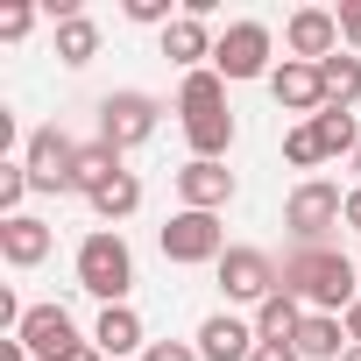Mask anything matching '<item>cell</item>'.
<instances>
[{
  "mask_svg": "<svg viewBox=\"0 0 361 361\" xmlns=\"http://www.w3.org/2000/svg\"><path fill=\"white\" fill-rule=\"evenodd\" d=\"M283 290H290L298 305L340 319V312L361 298V262H347L340 248H298V255L283 262Z\"/></svg>",
  "mask_w": 361,
  "mask_h": 361,
  "instance_id": "cell-1",
  "label": "cell"
},
{
  "mask_svg": "<svg viewBox=\"0 0 361 361\" xmlns=\"http://www.w3.org/2000/svg\"><path fill=\"white\" fill-rule=\"evenodd\" d=\"M78 290H92L99 305H128V290H135V255H128V241H121L114 227H99V234L78 241Z\"/></svg>",
  "mask_w": 361,
  "mask_h": 361,
  "instance_id": "cell-2",
  "label": "cell"
},
{
  "mask_svg": "<svg viewBox=\"0 0 361 361\" xmlns=\"http://www.w3.org/2000/svg\"><path fill=\"white\" fill-rule=\"evenodd\" d=\"M283 227L298 234V248H326V234L347 227V192L326 185V177H305L290 192V206H283Z\"/></svg>",
  "mask_w": 361,
  "mask_h": 361,
  "instance_id": "cell-3",
  "label": "cell"
},
{
  "mask_svg": "<svg viewBox=\"0 0 361 361\" xmlns=\"http://www.w3.org/2000/svg\"><path fill=\"white\" fill-rule=\"evenodd\" d=\"M156 248L177 269H199V262H220L227 255V227H220V213H170L163 234H156Z\"/></svg>",
  "mask_w": 361,
  "mask_h": 361,
  "instance_id": "cell-4",
  "label": "cell"
},
{
  "mask_svg": "<svg viewBox=\"0 0 361 361\" xmlns=\"http://www.w3.org/2000/svg\"><path fill=\"white\" fill-rule=\"evenodd\" d=\"M213 269H220V290H227L234 305H269V298L283 290V269H276L262 248H227Z\"/></svg>",
  "mask_w": 361,
  "mask_h": 361,
  "instance_id": "cell-5",
  "label": "cell"
},
{
  "mask_svg": "<svg viewBox=\"0 0 361 361\" xmlns=\"http://www.w3.org/2000/svg\"><path fill=\"white\" fill-rule=\"evenodd\" d=\"M156 114H163V106H156L149 92H106V99H99V142H106V149H142V142L156 135Z\"/></svg>",
  "mask_w": 361,
  "mask_h": 361,
  "instance_id": "cell-6",
  "label": "cell"
},
{
  "mask_svg": "<svg viewBox=\"0 0 361 361\" xmlns=\"http://www.w3.org/2000/svg\"><path fill=\"white\" fill-rule=\"evenodd\" d=\"M71 163H78V142L64 128H36L22 149V170H29L36 192H71Z\"/></svg>",
  "mask_w": 361,
  "mask_h": 361,
  "instance_id": "cell-7",
  "label": "cell"
},
{
  "mask_svg": "<svg viewBox=\"0 0 361 361\" xmlns=\"http://www.w3.org/2000/svg\"><path fill=\"white\" fill-rule=\"evenodd\" d=\"M15 340H22L36 361H71V354L85 347L64 305H29V319H22V333H15Z\"/></svg>",
  "mask_w": 361,
  "mask_h": 361,
  "instance_id": "cell-8",
  "label": "cell"
},
{
  "mask_svg": "<svg viewBox=\"0 0 361 361\" xmlns=\"http://www.w3.org/2000/svg\"><path fill=\"white\" fill-rule=\"evenodd\" d=\"M213 71L220 78H262L269 71V29L262 22H234L220 36V50H213Z\"/></svg>",
  "mask_w": 361,
  "mask_h": 361,
  "instance_id": "cell-9",
  "label": "cell"
},
{
  "mask_svg": "<svg viewBox=\"0 0 361 361\" xmlns=\"http://www.w3.org/2000/svg\"><path fill=\"white\" fill-rule=\"evenodd\" d=\"M283 43H290L298 64H326V57L340 50V15H326V8H298V15L283 22Z\"/></svg>",
  "mask_w": 361,
  "mask_h": 361,
  "instance_id": "cell-10",
  "label": "cell"
},
{
  "mask_svg": "<svg viewBox=\"0 0 361 361\" xmlns=\"http://www.w3.org/2000/svg\"><path fill=\"white\" fill-rule=\"evenodd\" d=\"M199 361H255V319H234V312H213L206 326H199Z\"/></svg>",
  "mask_w": 361,
  "mask_h": 361,
  "instance_id": "cell-11",
  "label": "cell"
},
{
  "mask_svg": "<svg viewBox=\"0 0 361 361\" xmlns=\"http://www.w3.org/2000/svg\"><path fill=\"white\" fill-rule=\"evenodd\" d=\"M177 199H185V213H220L227 199H234V170L227 163H185L177 170Z\"/></svg>",
  "mask_w": 361,
  "mask_h": 361,
  "instance_id": "cell-12",
  "label": "cell"
},
{
  "mask_svg": "<svg viewBox=\"0 0 361 361\" xmlns=\"http://www.w3.org/2000/svg\"><path fill=\"white\" fill-rule=\"evenodd\" d=\"M269 92H276V106L283 114H326V78H319V64H298V57H283V71H269Z\"/></svg>",
  "mask_w": 361,
  "mask_h": 361,
  "instance_id": "cell-13",
  "label": "cell"
},
{
  "mask_svg": "<svg viewBox=\"0 0 361 361\" xmlns=\"http://www.w3.org/2000/svg\"><path fill=\"white\" fill-rule=\"evenodd\" d=\"M213 50H220V36H206V15H177V22L163 29V57L185 64V71H206Z\"/></svg>",
  "mask_w": 361,
  "mask_h": 361,
  "instance_id": "cell-14",
  "label": "cell"
},
{
  "mask_svg": "<svg viewBox=\"0 0 361 361\" xmlns=\"http://www.w3.org/2000/svg\"><path fill=\"white\" fill-rule=\"evenodd\" d=\"M50 241H57V234H50L36 213H22V220H0V255H8L15 269H36V262L50 255Z\"/></svg>",
  "mask_w": 361,
  "mask_h": 361,
  "instance_id": "cell-15",
  "label": "cell"
},
{
  "mask_svg": "<svg viewBox=\"0 0 361 361\" xmlns=\"http://www.w3.org/2000/svg\"><path fill=\"white\" fill-rule=\"evenodd\" d=\"M92 347H99V354H135V347H149V333H142L135 305H106V312H99V326H92Z\"/></svg>",
  "mask_w": 361,
  "mask_h": 361,
  "instance_id": "cell-16",
  "label": "cell"
},
{
  "mask_svg": "<svg viewBox=\"0 0 361 361\" xmlns=\"http://www.w3.org/2000/svg\"><path fill=\"white\" fill-rule=\"evenodd\" d=\"M305 361H340L347 354V326L333 319V312H305V326H298V340H290Z\"/></svg>",
  "mask_w": 361,
  "mask_h": 361,
  "instance_id": "cell-17",
  "label": "cell"
},
{
  "mask_svg": "<svg viewBox=\"0 0 361 361\" xmlns=\"http://www.w3.org/2000/svg\"><path fill=\"white\" fill-rule=\"evenodd\" d=\"M121 177V149H106V142H85L78 149V163H71V192L78 199H92V192H106Z\"/></svg>",
  "mask_w": 361,
  "mask_h": 361,
  "instance_id": "cell-18",
  "label": "cell"
},
{
  "mask_svg": "<svg viewBox=\"0 0 361 361\" xmlns=\"http://www.w3.org/2000/svg\"><path fill=\"white\" fill-rule=\"evenodd\" d=\"M298 326H305V305H298L290 290H276L269 305H255V340H269V347H290V340H298Z\"/></svg>",
  "mask_w": 361,
  "mask_h": 361,
  "instance_id": "cell-19",
  "label": "cell"
},
{
  "mask_svg": "<svg viewBox=\"0 0 361 361\" xmlns=\"http://www.w3.org/2000/svg\"><path fill=\"white\" fill-rule=\"evenodd\" d=\"M177 114H185V121L227 114V78L220 71H185V85H177Z\"/></svg>",
  "mask_w": 361,
  "mask_h": 361,
  "instance_id": "cell-20",
  "label": "cell"
},
{
  "mask_svg": "<svg viewBox=\"0 0 361 361\" xmlns=\"http://www.w3.org/2000/svg\"><path fill=\"white\" fill-rule=\"evenodd\" d=\"M185 142H192L199 163H220V156L234 149V114H199V121H185Z\"/></svg>",
  "mask_w": 361,
  "mask_h": 361,
  "instance_id": "cell-21",
  "label": "cell"
},
{
  "mask_svg": "<svg viewBox=\"0 0 361 361\" xmlns=\"http://www.w3.org/2000/svg\"><path fill=\"white\" fill-rule=\"evenodd\" d=\"M319 78H326V106H354V99H361V57L333 50V57L319 64Z\"/></svg>",
  "mask_w": 361,
  "mask_h": 361,
  "instance_id": "cell-22",
  "label": "cell"
},
{
  "mask_svg": "<svg viewBox=\"0 0 361 361\" xmlns=\"http://www.w3.org/2000/svg\"><path fill=\"white\" fill-rule=\"evenodd\" d=\"M57 57L78 71V64H92L99 57V29L85 22V15H71V22H57Z\"/></svg>",
  "mask_w": 361,
  "mask_h": 361,
  "instance_id": "cell-23",
  "label": "cell"
},
{
  "mask_svg": "<svg viewBox=\"0 0 361 361\" xmlns=\"http://www.w3.org/2000/svg\"><path fill=\"white\" fill-rule=\"evenodd\" d=\"M312 128H319L326 156H354V149H361V128H354V114H347V106H326V114H312Z\"/></svg>",
  "mask_w": 361,
  "mask_h": 361,
  "instance_id": "cell-24",
  "label": "cell"
},
{
  "mask_svg": "<svg viewBox=\"0 0 361 361\" xmlns=\"http://www.w3.org/2000/svg\"><path fill=\"white\" fill-rule=\"evenodd\" d=\"M135 206H142V177H135V170H121L106 192H92V213H99V220H128Z\"/></svg>",
  "mask_w": 361,
  "mask_h": 361,
  "instance_id": "cell-25",
  "label": "cell"
},
{
  "mask_svg": "<svg viewBox=\"0 0 361 361\" xmlns=\"http://www.w3.org/2000/svg\"><path fill=\"white\" fill-rule=\"evenodd\" d=\"M283 163H298V170L326 163V142H319V128H312V121H298V128L283 135Z\"/></svg>",
  "mask_w": 361,
  "mask_h": 361,
  "instance_id": "cell-26",
  "label": "cell"
},
{
  "mask_svg": "<svg viewBox=\"0 0 361 361\" xmlns=\"http://www.w3.org/2000/svg\"><path fill=\"white\" fill-rule=\"evenodd\" d=\"M36 185H29V170L22 163H0V213L8 220H22V199H29Z\"/></svg>",
  "mask_w": 361,
  "mask_h": 361,
  "instance_id": "cell-27",
  "label": "cell"
},
{
  "mask_svg": "<svg viewBox=\"0 0 361 361\" xmlns=\"http://www.w3.org/2000/svg\"><path fill=\"white\" fill-rule=\"evenodd\" d=\"M36 29V8H22V0H15V8H0V43H22Z\"/></svg>",
  "mask_w": 361,
  "mask_h": 361,
  "instance_id": "cell-28",
  "label": "cell"
},
{
  "mask_svg": "<svg viewBox=\"0 0 361 361\" xmlns=\"http://www.w3.org/2000/svg\"><path fill=\"white\" fill-rule=\"evenodd\" d=\"M142 361H199V347H192V340H149Z\"/></svg>",
  "mask_w": 361,
  "mask_h": 361,
  "instance_id": "cell-29",
  "label": "cell"
},
{
  "mask_svg": "<svg viewBox=\"0 0 361 361\" xmlns=\"http://www.w3.org/2000/svg\"><path fill=\"white\" fill-rule=\"evenodd\" d=\"M128 22H156V29H170L177 15H170V0H128Z\"/></svg>",
  "mask_w": 361,
  "mask_h": 361,
  "instance_id": "cell-30",
  "label": "cell"
},
{
  "mask_svg": "<svg viewBox=\"0 0 361 361\" xmlns=\"http://www.w3.org/2000/svg\"><path fill=\"white\" fill-rule=\"evenodd\" d=\"M340 43L361 50V0H347V8H340Z\"/></svg>",
  "mask_w": 361,
  "mask_h": 361,
  "instance_id": "cell-31",
  "label": "cell"
},
{
  "mask_svg": "<svg viewBox=\"0 0 361 361\" xmlns=\"http://www.w3.org/2000/svg\"><path fill=\"white\" fill-rule=\"evenodd\" d=\"M340 326H347V347H361V298H354V305L340 312Z\"/></svg>",
  "mask_w": 361,
  "mask_h": 361,
  "instance_id": "cell-32",
  "label": "cell"
},
{
  "mask_svg": "<svg viewBox=\"0 0 361 361\" xmlns=\"http://www.w3.org/2000/svg\"><path fill=\"white\" fill-rule=\"evenodd\" d=\"M255 361H305V354H298V347H269V340H262V347H255Z\"/></svg>",
  "mask_w": 361,
  "mask_h": 361,
  "instance_id": "cell-33",
  "label": "cell"
},
{
  "mask_svg": "<svg viewBox=\"0 0 361 361\" xmlns=\"http://www.w3.org/2000/svg\"><path fill=\"white\" fill-rule=\"evenodd\" d=\"M0 361H36V354H29L22 340H0Z\"/></svg>",
  "mask_w": 361,
  "mask_h": 361,
  "instance_id": "cell-34",
  "label": "cell"
},
{
  "mask_svg": "<svg viewBox=\"0 0 361 361\" xmlns=\"http://www.w3.org/2000/svg\"><path fill=\"white\" fill-rule=\"evenodd\" d=\"M347 227H354V234H361V185H354V192H347Z\"/></svg>",
  "mask_w": 361,
  "mask_h": 361,
  "instance_id": "cell-35",
  "label": "cell"
},
{
  "mask_svg": "<svg viewBox=\"0 0 361 361\" xmlns=\"http://www.w3.org/2000/svg\"><path fill=\"white\" fill-rule=\"evenodd\" d=\"M71 361H106V354H99V347H92V340H85V347H78V354H71Z\"/></svg>",
  "mask_w": 361,
  "mask_h": 361,
  "instance_id": "cell-36",
  "label": "cell"
},
{
  "mask_svg": "<svg viewBox=\"0 0 361 361\" xmlns=\"http://www.w3.org/2000/svg\"><path fill=\"white\" fill-rule=\"evenodd\" d=\"M340 361H361V347H347V354H340Z\"/></svg>",
  "mask_w": 361,
  "mask_h": 361,
  "instance_id": "cell-37",
  "label": "cell"
},
{
  "mask_svg": "<svg viewBox=\"0 0 361 361\" xmlns=\"http://www.w3.org/2000/svg\"><path fill=\"white\" fill-rule=\"evenodd\" d=\"M354 177H361V149H354Z\"/></svg>",
  "mask_w": 361,
  "mask_h": 361,
  "instance_id": "cell-38",
  "label": "cell"
}]
</instances>
